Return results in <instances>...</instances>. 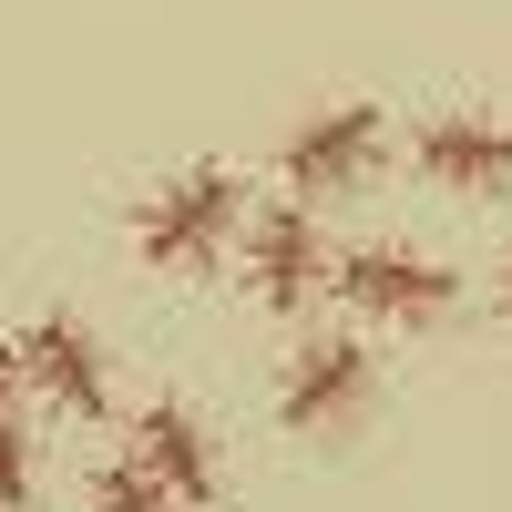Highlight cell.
I'll return each instance as SVG.
<instances>
[{
    "label": "cell",
    "instance_id": "9",
    "mask_svg": "<svg viewBox=\"0 0 512 512\" xmlns=\"http://www.w3.org/2000/svg\"><path fill=\"white\" fill-rule=\"evenodd\" d=\"M93 512H164V482L144 472V461H103V482H93Z\"/></svg>",
    "mask_w": 512,
    "mask_h": 512
},
{
    "label": "cell",
    "instance_id": "4",
    "mask_svg": "<svg viewBox=\"0 0 512 512\" xmlns=\"http://www.w3.org/2000/svg\"><path fill=\"white\" fill-rule=\"evenodd\" d=\"M369 390H379V369H369V349L359 338H318V349H297L287 359V390H277V410H287V431H349V420L369 410Z\"/></svg>",
    "mask_w": 512,
    "mask_h": 512
},
{
    "label": "cell",
    "instance_id": "6",
    "mask_svg": "<svg viewBox=\"0 0 512 512\" xmlns=\"http://www.w3.org/2000/svg\"><path fill=\"white\" fill-rule=\"evenodd\" d=\"M246 277L267 308H308L328 287V246H318V216L308 205H267V216L246 226Z\"/></svg>",
    "mask_w": 512,
    "mask_h": 512
},
{
    "label": "cell",
    "instance_id": "5",
    "mask_svg": "<svg viewBox=\"0 0 512 512\" xmlns=\"http://www.w3.org/2000/svg\"><path fill=\"white\" fill-rule=\"evenodd\" d=\"M410 164L431 185H461V195H512V134L492 113H431L410 134Z\"/></svg>",
    "mask_w": 512,
    "mask_h": 512
},
{
    "label": "cell",
    "instance_id": "12",
    "mask_svg": "<svg viewBox=\"0 0 512 512\" xmlns=\"http://www.w3.org/2000/svg\"><path fill=\"white\" fill-rule=\"evenodd\" d=\"M502 318H512V287H502Z\"/></svg>",
    "mask_w": 512,
    "mask_h": 512
},
{
    "label": "cell",
    "instance_id": "10",
    "mask_svg": "<svg viewBox=\"0 0 512 512\" xmlns=\"http://www.w3.org/2000/svg\"><path fill=\"white\" fill-rule=\"evenodd\" d=\"M21 492H31V451L11 431V400H0V502H21Z\"/></svg>",
    "mask_w": 512,
    "mask_h": 512
},
{
    "label": "cell",
    "instance_id": "1",
    "mask_svg": "<svg viewBox=\"0 0 512 512\" xmlns=\"http://www.w3.org/2000/svg\"><path fill=\"white\" fill-rule=\"evenodd\" d=\"M236 226H246V185L226 175V164H195V175H175V185L144 205L134 246L154 256V267L195 277V267H216V256H226V236H236Z\"/></svg>",
    "mask_w": 512,
    "mask_h": 512
},
{
    "label": "cell",
    "instance_id": "11",
    "mask_svg": "<svg viewBox=\"0 0 512 512\" xmlns=\"http://www.w3.org/2000/svg\"><path fill=\"white\" fill-rule=\"evenodd\" d=\"M11 379H21V349H11V338H0V400H11Z\"/></svg>",
    "mask_w": 512,
    "mask_h": 512
},
{
    "label": "cell",
    "instance_id": "2",
    "mask_svg": "<svg viewBox=\"0 0 512 512\" xmlns=\"http://www.w3.org/2000/svg\"><path fill=\"white\" fill-rule=\"evenodd\" d=\"M349 308L369 318H390V328H441L461 308V277L431 267V256H410V246H359V256H338V277H328Z\"/></svg>",
    "mask_w": 512,
    "mask_h": 512
},
{
    "label": "cell",
    "instance_id": "3",
    "mask_svg": "<svg viewBox=\"0 0 512 512\" xmlns=\"http://www.w3.org/2000/svg\"><path fill=\"white\" fill-rule=\"evenodd\" d=\"M379 154H390V113L379 103H328L287 134V185L297 195H349V185L379 175Z\"/></svg>",
    "mask_w": 512,
    "mask_h": 512
},
{
    "label": "cell",
    "instance_id": "8",
    "mask_svg": "<svg viewBox=\"0 0 512 512\" xmlns=\"http://www.w3.org/2000/svg\"><path fill=\"white\" fill-rule=\"evenodd\" d=\"M21 369L41 379V390H52L62 410H82V420H103V349H93V328L82 318H41L31 338H21Z\"/></svg>",
    "mask_w": 512,
    "mask_h": 512
},
{
    "label": "cell",
    "instance_id": "7",
    "mask_svg": "<svg viewBox=\"0 0 512 512\" xmlns=\"http://www.w3.org/2000/svg\"><path fill=\"white\" fill-rule=\"evenodd\" d=\"M134 461H144L175 502H216V451H205V420H195L185 400H154V410L134 420Z\"/></svg>",
    "mask_w": 512,
    "mask_h": 512
}]
</instances>
